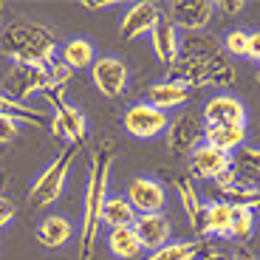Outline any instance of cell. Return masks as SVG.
I'll return each instance as SVG.
<instances>
[{"mask_svg":"<svg viewBox=\"0 0 260 260\" xmlns=\"http://www.w3.org/2000/svg\"><path fill=\"white\" fill-rule=\"evenodd\" d=\"M122 124L133 139L147 142V139H156L167 130L170 116L164 111H158V108H153L150 102H136V105H130L127 111H124Z\"/></svg>","mask_w":260,"mask_h":260,"instance_id":"7","label":"cell"},{"mask_svg":"<svg viewBox=\"0 0 260 260\" xmlns=\"http://www.w3.org/2000/svg\"><path fill=\"white\" fill-rule=\"evenodd\" d=\"M257 229V212L241 204H229V238L235 241H249Z\"/></svg>","mask_w":260,"mask_h":260,"instance_id":"25","label":"cell"},{"mask_svg":"<svg viewBox=\"0 0 260 260\" xmlns=\"http://www.w3.org/2000/svg\"><path fill=\"white\" fill-rule=\"evenodd\" d=\"M12 221H14V204L9 201V198H3V195H0V229L9 226Z\"/></svg>","mask_w":260,"mask_h":260,"instance_id":"35","label":"cell"},{"mask_svg":"<svg viewBox=\"0 0 260 260\" xmlns=\"http://www.w3.org/2000/svg\"><path fill=\"white\" fill-rule=\"evenodd\" d=\"M164 17L176 28H184L187 34H198L212 23L215 3L212 0H176Z\"/></svg>","mask_w":260,"mask_h":260,"instance_id":"9","label":"cell"},{"mask_svg":"<svg viewBox=\"0 0 260 260\" xmlns=\"http://www.w3.org/2000/svg\"><path fill=\"white\" fill-rule=\"evenodd\" d=\"M111 170L113 158L111 150L93 153L91 176L85 184V201H82V226H79V260H91L93 246L99 241V226H102V207L111 192Z\"/></svg>","mask_w":260,"mask_h":260,"instance_id":"1","label":"cell"},{"mask_svg":"<svg viewBox=\"0 0 260 260\" xmlns=\"http://www.w3.org/2000/svg\"><path fill=\"white\" fill-rule=\"evenodd\" d=\"M218 51V43L215 37H207V34H184L181 43H178V59H204V57H215Z\"/></svg>","mask_w":260,"mask_h":260,"instance_id":"27","label":"cell"},{"mask_svg":"<svg viewBox=\"0 0 260 260\" xmlns=\"http://www.w3.org/2000/svg\"><path fill=\"white\" fill-rule=\"evenodd\" d=\"M3 46L14 65H28V68H48L57 62L59 46L57 40L37 23H14L3 34Z\"/></svg>","mask_w":260,"mask_h":260,"instance_id":"2","label":"cell"},{"mask_svg":"<svg viewBox=\"0 0 260 260\" xmlns=\"http://www.w3.org/2000/svg\"><path fill=\"white\" fill-rule=\"evenodd\" d=\"M246 57L260 62V31H249V43H246Z\"/></svg>","mask_w":260,"mask_h":260,"instance_id":"36","label":"cell"},{"mask_svg":"<svg viewBox=\"0 0 260 260\" xmlns=\"http://www.w3.org/2000/svg\"><path fill=\"white\" fill-rule=\"evenodd\" d=\"M178 43H181V34L167 17H161L153 26V31H150V46H153V54H156V59L161 65L178 62Z\"/></svg>","mask_w":260,"mask_h":260,"instance_id":"17","label":"cell"},{"mask_svg":"<svg viewBox=\"0 0 260 260\" xmlns=\"http://www.w3.org/2000/svg\"><path fill=\"white\" fill-rule=\"evenodd\" d=\"M105 243H108V252H111L116 260H136L139 254L144 252L142 243H139V238H136V232H133V226L108 229Z\"/></svg>","mask_w":260,"mask_h":260,"instance_id":"21","label":"cell"},{"mask_svg":"<svg viewBox=\"0 0 260 260\" xmlns=\"http://www.w3.org/2000/svg\"><path fill=\"white\" fill-rule=\"evenodd\" d=\"M37 241L43 243V246H48V249H62V246H68V243L74 241V223L65 218V215H59V212H51V215H46L43 221L37 223Z\"/></svg>","mask_w":260,"mask_h":260,"instance_id":"18","label":"cell"},{"mask_svg":"<svg viewBox=\"0 0 260 260\" xmlns=\"http://www.w3.org/2000/svg\"><path fill=\"white\" fill-rule=\"evenodd\" d=\"M170 79L192 88H229L235 85V68L229 65L226 57L215 54L204 59H178L170 65Z\"/></svg>","mask_w":260,"mask_h":260,"instance_id":"3","label":"cell"},{"mask_svg":"<svg viewBox=\"0 0 260 260\" xmlns=\"http://www.w3.org/2000/svg\"><path fill=\"white\" fill-rule=\"evenodd\" d=\"M246 43H249V28H232L223 37V51L232 57H246Z\"/></svg>","mask_w":260,"mask_h":260,"instance_id":"31","label":"cell"},{"mask_svg":"<svg viewBox=\"0 0 260 260\" xmlns=\"http://www.w3.org/2000/svg\"><path fill=\"white\" fill-rule=\"evenodd\" d=\"M229 170H232V156L223 153V150L212 147L207 142H201L192 150V173L204 181H218Z\"/></svg>","mask_w":260,"mask_h":260,"instance_id":"14","label":"cell"},{"mask_svg":"<svg viewBox=\"0 0 260 260\" xmlns=\"http://www.w3.org/2000/svg\"><path fill=\"white\" fill-rule=\"evenodd\" d=\"M204 124H246V105L235 93H215L204 105Z\"/></svg>","mask_w":260,"mask_h":260,"instance_id":"13","label":"cell"},{"mask_svg":"<svg viewBox=\"0 0 260 260\" xmlns=\"http://www.w3.org/2000/svg\"><path fill=\"white\" fill-rule=\"evenodd\" d=\"M215 189L226 198V204H241V207H249V209H260V187L257 184L229 181V184H215Z\"/></svg>","mask_w":260,"mask_h":260,"instance_id":"26","label":"cell"},{"mask_svg":"<svg viewBox=\"0 0 260 260\" xmlns=\"http://www.w3.org/2000/svg\"><path fill=\"white\" fill-rule=\"evenodd\" d=\"M176 187H178V195H181V207L187 212V221L192 223V229H198V223H201V209H204L201 195H198V189L192 187L189 178H178Z\"/></svg>","mask_w":260,"mask_h":260,"instance_id":"29","label":"cell"},{"mask_svg":"<svg viewBox=\"0 0 260 260\" xmlns=\"http://www.w3.org/2000/svg\"><path fill=\"white\" fill-rule=\"evenodd\" d=\"M0 116L12 119V122H17V124L20 122L34 124V127H46V124H48V119H46V113H43V111L28 108V105H23V102H14V99L3 96V93H0Z\"/></svg>","mask_w":260,"mask_h":260,"instance_id":"28","label":"cell"},{"mask_svg":"<svg viewBox=\"0 0 260 260\" xmlns=\"http://www.w3.org/2000/svg\"><path fill=\"white\" fill-rule=\"evenodd\" d=\"M46 88H48V68H28V65L12 62V68L3 77V96L23 105H26V99L43 93Z\"/></svg>","mask_w":260,"mask_h":260,"instance_id":"5","label":"cell"},{"mask_svg":"<svg viewBox=\"0 0 260 260\" xmlns=\"http://www.w3.org/2000/svg\"><path fill=\"white\" fill-rule=\"evenodd\" d=\"M116 0H82L85 9H91V12H96V9H111Z\"/></svg>","mask_w":260,"mask_h":260,"instance_id":"37","label":"cell"},{"mask_svg":"<svg viewBox=\"0 0 260 260\" xmlns=\"http://www.w3.org/2000/svg\"><path fill=\"white\" fill-rule=\"evenodd\" d=\"M133 232H136L142 249L156 252V249L164 246V243H170L173 226H170V218L164 212H153V215H136V221H133Z\"/></svg>","mask_w":260,"mask_h":260,"instance_id":"15","label":"cell"},{"mask_svg":"<svg viewBox=\"0 0 260 260\" xmlns=\"http://www.w3.org/2000/svg\"><path fill=\"white\" fill-rule=\"evenodd\" d=\"M189 88L181 82H176V79H158V82H153L147 88V102L153 105V108H158V111L170 113V111H178V108H184V105L189 102Z\"/></svg>","mask_w":260,"mask_h":260,"instance_id":"16","label":"cell"},{"mask_svg":"<svg viewBox=\"0 0 260 260\" xmlns=\"http://www.w3.org/2000/svg\"><path fill=\"white\" fill-rule=\"evenodd\" d=\"M167 136V147L176 156H192V150L204 142V119L192 116V113H176L170 116V124L164 130Z\"/></svg>","mask_w":260,"mask_h":260,"instance_id":"6","label":"cell"},{"mask_svg":"<svg viewBox=\"0 0 260 260\" xmlns=\"http://www.w3.org/2000/svg\"><path fill=\"white\" fill-rule=\"evenodd\" d=\"M74 77V71L68 68V65H62L57 59V62L48 65V88H65V82Z\"/></svg>","mask_w":260,"mask_h":260,"instance_id":"32","label":"cell"},{"mask_svg":"<svg viewBox=\"0 0 260 260\" xmlns=\"http://www.w3.org/2000/svg\"><path fill=\"white\" fill-rule=\"evenodd\" d=\"M91 79L102 96L116 99L127 88V65H124L122 57H113V54L96 57V62L91 65Z\"/></svg>","mask_w":260,"mask_h":260,"instance_id":"10","label":"cell"},{"mask_svg":"<svg viewBox=\"0 0 260 260\" xmlns=\"http://www.w3.org/2000/svg\"><path fill=\"white\" fill-rule=\"evenodd\" d=\"M195 260H229L223 252H207L204 257H195Z\"/></svg>","mask_w":260,"mask_h":260,"instance_id":"39","label":"cell"},{"mask_svg":"<svg viewBox=\"0 0 260 260\" xmlns=\"http://www.w3.org/2000/svg\"><path fill=\"white\" fill-rule=\"evenodd\" d=\"M161 17L164 14L156 3H147V0H144V3H133V6H127L122 12L119 34H122V40H139V37L153 31V26H156Z\"/></svg>","mask_w":260,"mask_h":260,"instance_id":"12","label":"cell"},{"mask_svg":"<svg viewBox=\"0 0 260 260\" xmlns=\"http://www.w3.org/2000/svg\"><path fill=\"white\" fill-rule=\"evenodd\" d=\"M71 161H74V147H68L40 170L37 178L28 187V204L31 207H51L62 195L65 184H68V173H71Z\"/></svg>","mask_w":260,"mask_h":260,"instance_id":"4","label":"cell"},{"mask_svg":"<svg viewBox=\"0 0 260 260\" xmlns=\"http://www.w3.org/2000/svg\"><path fill=\"white\" fill-rule=\"evenodd\" d=\"M195 257H198V243L195 241H170L161 249H156L147 260H195Z\"/></svg>","mask_w":260,"mask_h":260,"instance_id":"30","label":"cell"},{"mask_svg":"<svg viewBox=\"0 0 260 260\" xmlns=\"http://www.w3.org/2000/svg\"><path fill=\"white\" fill-rule=\"evenodd\" d=\"M48 127H51L54 136L65 139V142H71V144L85 142V136H88V119H85V113L71 102L54 105V116H51V122H48Z\"/></svg>","mask_w":260,"mask_h":260,"instance_id":"11","label":"cell"},{"mask_svg":"<svg viewBox=\"0 0 260 260\" xmlns=\"http://www.w3.org/2000/svg\"><path fill=\"white\" fill-rule=\"evenodd\" d=\"M136 215H139V212L127 204V198H124V195L108 192V198H105V207H102V226H108V229L133 226Z\"/></svg>","mask_w":260,"mask_h":260,"instance_id":"24","label":"cell"},{"mask_svg":"<svg viewBox=\"0 0 260 260\" xmlns=\"http://www.w3.org/2000/svg\"><path fill=\"white\" fill-rule=\"evenodd\" d=\"M204 142L232 156L246 144V124H204Z\"/></svg>","mask_w":260,"mask_h":260,"instance_id":"19","label":"cell"},{"mask_svg":"<svg viewBox=\"0 0 260 260\" xmlns=\"http://www.w3.org/2000/svg\"><path fill=\"white\" fill-rule=\"evenodd\" d=\"M198 232L209 235V238H229V204L226 201L204 204Z\"/></svg>","mask_w":260,"mask_h":260,"instance_id":"22","label":"cell"},{"mask_svg":"<svg viewBox=\"0 0 260 260\" xmlns=\"http://www.w3.org/2000/svg\"><path fill=\"white\" fill-rule=\"evenodd\" d=\"M17 136H20V124L6 116H0V144H12Z\"/></svg>","mask_w":260,"mask_h":260,"instance_id":"33","label":"cell"},{"mask_svg":"<svg viewBox=\"0 0 260 260\" xmlns=\"http://www.w3.org/2000/svg\"><path fill=\"white\" fill-rule=\"evenodd\" d=\"M59 62L68 65L71 71H85L96 62V46L88 37H71L59 46Z\"/></svg>","mask_w":260,"mask_h":260,"instance_id":"20","label":"cell"},{"mask_svg":"<svg viewBox=\"0 0 260 260\" xmlns=\"http://www.w3.org/2000/svg\"><path fill=\"white\" fill-rule=\"evenodd\" d=\"M232 173H235V181L257 184L260 187V147L243 144L238 153H232Z\"/></svg>","mask_w":260,"mask_h":260,"instance_id":"23","label":"cell"},{"mask_svg":"<svg viewBox=\"0 0 260 260\" xmlns=\"http://www.w3.org/2000/svg\"><path fill=\"white\" fill-rule=\"evenodd\" d=\"M124 198L139 215H153V212H164L167 207V189H164L161 181L147 176H136L127 181V189H124Z\"/></svg>","mask_w":260,"mask_h":260,"instance_id":"8","label":"cell"},{"mask_svg":"<svg viewBox=\"0 0 260 260\" xmlns=\"http://www.w3.org/2000/svg\"><path fill=\"white\" fill-rule=\"evenodd\" d=\"M229 260H260V257L252 252V249H238V252H235Z\"/></svg>","mask_w":260,"mask_h":260,"instance_id":"38","label":"cell"},{"mask_svg":"<svg viewBox=\"0 0 260 260\" xmlns=\"http://www.w3.org/2000/svg\"><path fill=\"white\" fill-rule=\"evenodd\" d=\"M246 9L243 0H218L215 3V12H223V14H241Z\"/></svg>","mask_w":260,"mask_h":260,"instance_id":"34","label":"cell"}]
</instances>
